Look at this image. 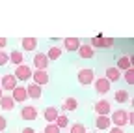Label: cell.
<instances>
[{"label":"cell","mask_w":134,"mask_h":133,"mask_svg":"<svg viewBox=\"0 0 134 133\" xmlns=\"http://www.w3.org/2000/svg\"><path fill=\"white\" fill-rule=\"evenodd\" d=\"M110 122H112V126L114 127H125L129 122H127V111L125 109H115V111H112L110 112Z\"/></svg>","instance_id":"1"},{"label":"cell","mask_w":134,"mask_h":133,"mask_svg":"<svg viewBox=\"0 0 134 133\" xmlns=\"http://www.w3.org/2000/svg\"><path fill=\"white\" fill-rule=\"evenodd\" d=\"M13 77H15L17 81H21V82H24V81H30V79H32V68H30V66H26V64L15 66Z\"/></svg>","instance_id":"2"},{"label":"cell","mask_w":134,"mask_h":133,"mask_svg":"<svg viewBox=\"0 0 134 133\" xmlns=\"http://www.w3.org/2000/svg\"><path fill=\"white\" fill-rule=\"evenodd\" d=\"M76 79H78V82H80L82 86H90L91 82L95 81V71L91 68H82L78 71V77Z\"/></svg>","instance_id":"3"},{"label":"cell","mask_w":134,"mask_h":133,"mask_svg":"<svg viewBox=\"0 0 134 133\" xmlns=\"http://www.w3.org/2000/svg\"><path fill=\"white\" fill-rule=\"evenodd\" d=\"M34 85H37V86H45L50 82V77H48V71H43V70H36V71H32V79H30Z\"/></svg>","instance_id":"4"},{"label":"cell","mask_w":134,"mask_h":133,"mask_svg":"<svg viewBox=\"0 0 134 133\" xmlns=\"http://www.w3.org/2000/svg\"><path fill=\"white\" fill-rule=\"evenodd\" d=\"M93 111H95L97 116H110V112H112V103L108 101V99H99V101L95 103V107H93Z\"/></svg>","instance_id":"5"},{"label":"cell","mask_w":134,"mask_h":133,"mask_svg":"<svg viewBox=\"0 0 134 133\" xmlns=\"http://www.w3.org/2000/svg\"><path fill=\"white\" fill-rule=\"evenodd\" d=\"M90 45H91L93 49H110V47H114V40H112V38H103V36L99 34V36L91 38Z\"/></svg>","instance_id":"6"},{"label":"cell","mask_w":134,"mask_h":133,"mask_svg":"<svg viewBox=\"0 0 134 133\" xmlns=\"http://www.w3.org/2000/svg\"><path fill=\"white\" fill-rule=\"evenodd\" d=\"M78 56L80 58H84V60H91V58H95V49L90 45V43H80V47H78Z\"/></svg>","instance_id":"7"},{"label":"cell","mask_w":134,"mask_h":133,"mask_svg":"<svg viewBox=\"0 0 134 133\" xmlns=\"http://www.w3.org/2000/svg\"><path fill=\"white\" fill-rule=\"evenodd\" d=\"M11 97L15 103H24L28 99V94H26V86H19L17 85L13 90H11Z\"/></svg>","instance_id":"8"},{"label":"cell","mask_w":134,"mask_h":133,"mask_svg":"<svg viewBox=\"0 0 134 133\" xmlns=\"http://www.w3.org/2000/svg\"><path fill=\"white\" fill-rule=\"evenodd\" d=\"M37 114H39V111H37V107H34V105H24L23 109H21V118L23 120H36L37 118Z\"/></svg>","instance_id":"9"},{"label":"cell","mask_w":134,"mask_h":133,"mask_svg":"<svg viewBox=\"0 0 134 133\" xmlns=\"http://www.w3.org/2000/svg\"><path fill=\"white\" fill-rule=\"evenodd\" d=\"M17 86V79L13 77V73H6L0 77V88L2 90H13Z\"/></svg>","instance_id":"10"},{"label":"cell","mask_w":134,"mask_h":133,"mask_svg":"<svg viewBox=\"0 0 134 133\" xmlns=\"http://www.w3.org/2000/svg\"><path fill=\"white\" fill-rule=\"evenodd\" d=\"M48 58H47V55L45 53H36V56H34V68L36 70H43V71H47V68H48Z\"/></svg>","instance_id":"11"},{"label":"cell","mask_w":134,"mask_h":133,"mask_svg":"<svg viewBox=\"0 0 134 133\" xmlns=\"http://www.w3.org/2000/svg\"><path fill=\"white\" fill-rule=\"evenodd\" d=\"M110 88H112V85L104 79V77H99V79H95V92L97 94H108L110 92Z\"/></svg>","instance_id":"12"},{"label":"cell","mask_w":134,"mask_h":133,"mask_svg":"<svg viewBox=\"0 0 134 133\" xmlns=\"http://www.w3.org/2000/svg\"><path fill=\"white\" fill-rule=\"evenodd\" d=\"M37 45H39L37 38H23L21 40V47H23V51H26V53H34L37 49Z\"/></svg>","instance_id":"13"},{"label":"cell","mask_w":134,"mask_h":133,"mask_svg":"<svg viewBox=\"0 0 134 133\" xmlns=\"http://www.w3.org/2000/svg\"><path fill=\"white\" fill-rule=\"evenodd\" d=\"M80 40L78 38H65L63 40V49L67 53H76L78 51V47H80Z\"/></svg>","instance_id":"14"},{"label":"cell","mask_w":134,"mask_h":133,"mask_svg":"<svg viewBox=\"0 0 134 133\" xmlns=\"http://www.w3.org/2000/svg\"><path fill=\"white\" fill-rule=\"evenodd\" d=\"M26 94H28V99H39L43 96V88L30 82V85H26Z\"/></svg>","instance_id":"15"},{"label":"cell","mask_w":134,"mask_h":133,"mask_svg":"<svg viewBox=\"0 0 134 133\" xmlns=\"http://www.w3.org/2000/svg\"><path fill=\"white\" fill-rule=\"evenodd\" d=\"M104 79L110 82V85H112V82H117V81L121 79V71L117 70L115 66H110V68L106 70V75H104Z\"/></svg>","instance_id":"16"},{"label":"cell","mask_w":134,"mask_h":133,"mask_svg":"<svg viewBox=\"0 0 134 133\" xmlns=\"http://www.w3.org/2000/svg\"><path fill=\"white\" fill-rule=\"evenodd\" d=\"M95 127L99 131H106L112 127V122H110V116H97L95 118Z\"/></svg>","instance_id":"17"},{"label":"cell","mask_w":134,"mask_h":133,"mask_svg":"<svg viewBox=\"0 0 134 133\" xmlns=\"http://www.w3.org/2000/svg\"><path fill=\"white\" fill-rule=\"evenodd\" d=\"M58 109L56 107H47L45 111H43V118L47 120V124H54L56 122V118H58Z\"/></svg>","instance_id":"18"},{"label":"cell","mask_w":134,"mask_h":133,"mask_svg":"<svg viewBox=\"0 0 134 133\" xmlns=\"http://www.w3.org/2000/svg\"><path fill=\"white\" fill-rule=\"evenodd\" d=\"M115 68L117 70H119V71H127V70H130L132 68V58L130 56H119V58H117V66H115Z\"/></svg>","instance_id":"19"},{"label":"cell","mask_w":134,"mask_h":133,"mask_svg":"<svg viewBox=\"0 0 134 133\" xmlns=\"http://www.w3.org/2000/svg\"><path fill=\"white\" fill-rule=\"evenodd\" d=\"M78 109V101H76V97H65V101L62 103V111H63V114L67 112V111H76Z\"/></svg>","instance_id":"20"},{"label":"cell","mask_w":134,"mask_h":133,"mask_svg":"<svg viewBox=\"0 0 134 133\" xmlns=\"http://www.w3.org/2000/svg\"><path fill=\"white\" fill-rule=\"evenodd\" d=\"M8 56H9V62H11V64H15V66H21V64H24V55L19 51V49H15V51L8 53Z\"/></svg>","instance_id":"21"},{"label":"cell","mask_w":134,"mask_h":133,"mask_svg":"<svg viewBox=\"0 0 134 133\" xmlns=\"http://www.w3.org/2000/svg\"><path fill=\"white\" fill-rule=\"evenodd\" d=\"M0 109L2 111H13L15 109V101L11 96H2L0 97Z\"/></svg>","instance_id":"22"},{"label":"cell","mask_w":134,"mask_h":133,"mask_svg":"<svg viewBox=\"0 0 134 133\" xmlns=\"http://www.w3.org/2000/svg\"><path fill=\"white\" fill-rule=\"evenodd\" d=\"M62 47H48V51L45 53L47 55V58H48V62L50 60H58V58H62Z\"/></svg>","instance_id":"23"},{"label":"cell","mask_w":134,"mask_h":133,"mask_svg":"<svg viewBox=\"0 0 134 133\" xmlns=\"http://www.w3.org/2000/svg\"><path fill=\"white\" fill-rule=\"evenodd\" d=\"M114 99H115L117 103H127L129 99H130V94H129L125 88H121V90H117V92L114 94Z\"/></svg>","instance_id":"24"},{"label":"cell","mask_w":134,"mask_h":133,"mask_svg":"<svg viewBox=\"0 0 134 133\" xmlns=\"http://www.w3.org/2000/svg\"><path fill=\"white\" fill-rule=\"evenodd\" d=\"M56 127L62 131V129H65V127H69V118H67V114H58V118H56Z\"/></svg>","instance_id":"25"},{"label":"cell","mask_w":134,"mask_h":133,"mask_svg":"<svg viewBox=\"0 0 134 133\" xmlns=\"http://www.w3.org/2000/svg\"><path fill=\"white\" fill-rule=\"evenodd\" d=\"M67 133H88V129H86V126L82 122H75V124L69 126V131Z\"/></svg>","instance_id":"26"},{"label":"cell","mask_w":134,"mask_h":133,"mask_svg":"<svg viewBox=\"0 0 134 133\" xmlns=\"http://www.w3.org/2000/svg\"><path fill=\"white\" fill-rule=\"evenodd\" d=\"M125 82H127V85H134V68H130V70H127L125 71Z\"/></svg>","instance_id":"27"},{"label":"cell","mask_w":134,"mask_h":133,"mask_svg":"<svg viewBox=\"0 0 134 133\" xmlns=\"http://www.w3.org/2000/svg\"><path fill=\"white\" fill-rule=\"evenodd\" d=\"M43 133H60V129L56 127V124H47L45 129H43Z\"/></svg>","instance_id":"28"},{"label":"cell","mask_w":134,"mask_h":133,"mask_svg":"<svg viewBox=\"0 0 134 133\" xmlns=\"http://www.w3.org/2000/svg\"><path fill=\"white\" fill-rule=\"evenodd\" d=\"M9 62V56H8V53L6 51H0V66H6Z\"/></svg>","instance_id":"29"},{"label":"cell","mask_w":134,"mask_h":133,"mask_svg":"<svg viewBox=\"0 0 134 133\" xmlns=\"http://www.w3.org/2000/svg\"><path fill=\"white\" fill-rule=\"evenodd\" d=\"M6 127H8V120L4 118L2 114H0V133H2V131H6Z\"/></svg>","instance_id":"30"},{"label":"cell","mask_w":134,"mask_h":133,"mask_svg":"<svg viewBox=\"0 0 134 133\" xmlns=\"http://www.w3.org/2000/svg\"><path fill=\"white\" fill-rule=\"evenodd\" d=\"M6 45H8V40L6 38H0V51H6Z\"/></svg>","instance_id":"31"},{"label":"cell","mask_w":134,"mask_h":133,"mask_svg":"<svg viewBox=\"0 0 134 133\" xmlns=\"http://www.w3.org/2000/svg\"><path fill=\"white\" fill-rule=\"evenodd\" d=\"M108 131H110V133H125V129H121V127H114V126H112Z\"/></svg>","instance_id":"32"},{"label":"cell","mask_w":134,"mask_h":133,"mask_svg":"<svg viewBox=\"0 0 134 133\" xmlns=\"http://www.w3.org/2000/svg\"><path fill=\"white\" fill-rule=\"evenodd\" d=\"M21 133H36V129H34V127H23Z\"/></svg>","instance_id":"33"},{"label":"cell","mask_w":134,"mask_h":133,"mask_svg":"<svg viewBox=\"0 0 134 133\" xmlns=\"http://www.w3.org/2000/svg\"><path fill=\"white\" fill-rule=\"evenodd\" d=\"M2 96H4V90H2V88H0V97H2Z\"/></svg>","instance_id":"34"},{"label":"cell","mask_w":134,"mask_h":133,"mask_svg":"<svg viewBox=\"0 0 134 133\" xmlns=\"http://www.w3.org/2000/svg\"><path fill=\"white\" fill-rule=\"evenodd\" d=\"M60 133H67V131H60Z\"/></svg>","instance_id":"35"},{"label":"cell","mask_w":134,"mask_h":133,"mask_svg":"<svg viewBox=\"0 0 134 133\" xmlns=\"http://www.w3.org/2000/svg\"><path fill=\"white\" fill-rule=\"evenodd\" d=\"M91 133H95V131H91Z\"/></svg>","instance_id":"36"},{"label":"cell","mask_w":134,"mask_h":133,"mask_svg":"<svg viewBox=\"0 0 134 133\" xmlns=\"http://www.w3.org/2000/svg\"><path fill=\"white\" fill-rule=\"evenodd\" d=\"M36 133H37V131H36Z\"/></svg>","instance_id":"37"}]
</instances>
